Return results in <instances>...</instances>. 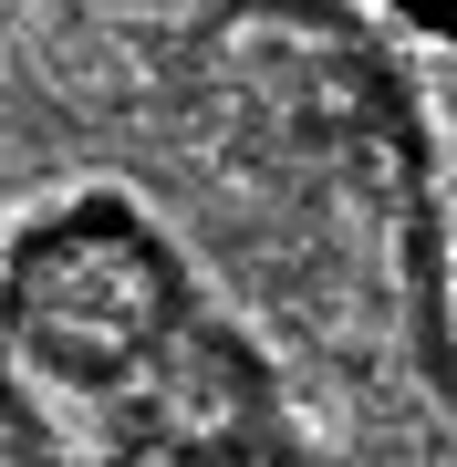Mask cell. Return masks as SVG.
<instances>
[{
	"instance_id": "cell-1",
	"label": "cell",
	"mask_w": 457,
	"mask_h": 467,
	"mask_svg": "<svg viewBox=\"0 0 457 467\" xmlns=\"http://www.w3.org/2000/svg\"><path fill=\"white\" fill-rule=\"evenodd\" d=\"M385 11L416 52H457V0H385Z\"/></svg>"
}]
</instances>
